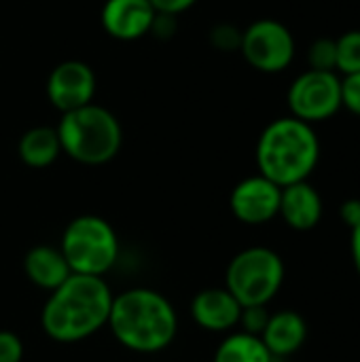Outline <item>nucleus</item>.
I'll list each match as a JSON object with an SVG mask.
<instances>
[{
    "label": "nucleus",
    "mask_w": 360,
    "mask_h": 362,
    "mask_svg": "<svg viewBox=\"0 0 360 362\" xmlns=\"http://www.w3.org/2000/svg\"><path fill=\"white\" fill-rule=\"evenodd\" d=\"M112 297L104 278L72 274L49 293L40 312V327L57 344H79L108 325Z\"/></svg>",
    "instance_id": "nucleus-1"
},
{
    "label": "nucleus",
    "mask_w": 360,
    "mask_h": 362,
    "mask_svg": "<svg viewBox=\"0 0 360 362\" xmlns=\"http://www.w3.org/2000/svg\"><path fill=\"white\" fill-rule=\"evenodd\" d=\"M106 327L125 350L157 354L174 344L178 314L166 295L153 288H129L112 297Z\"/></svg>",
    "instance_id": "nucleus-2"
},
{
    "label": "nucleus",
    "mask_w": 360,
    "mask_h": 362,
    "mask_svg": "<svg viewBox=\"0 0 360 362\" xmlns=\"http://www.w3.org/2000/svg\"><path fill=\"white\" fill-rule=\"evenodd\" d=\"M255 159L259 174L278 187L303 182L320 161V138L314 125L291 115L280 117L261 132Z\"/></svg>",
    "instance_id": "nucleus-3"
},
{
    "label": "nucleus",
    "mask_w": 360,
    "mask_h": 362,
    "mask_svg": "<svg viewBox=\"0 0 360 362\" xmlns=\"http://www.w3.org/2000/svg\"><path fill=\"white\" fill-rule=\"evenodd\" d=\"M62 153L81 165H104L112 161L123 146V127L119 119L100 104L64 112L55 125Z\"/></svg>",
    "instance_id": "nucleus-4"
},
{
    "label": "nucleus",
    "mask_w": 360,
    "mask_h": 362,
    "mask_svg": "<svg viewBox=\"0 0 360 362\" xmlns=\"http://www.w3.org/2000/svg\"><path fill=\"white\" fill-rule=\"evenodd\" d=\"M59 250L72 274L104 278L119 261L121 244L115 227L106 218L81 214L66 225Z\"/></svg>",
    "instance_id": "nucleus-5"
},
{
    "label": "nucleus",
    "mask_w": 360,
    "mask_h": 362,
    "mask_svg": "<svg viewBox=\"0 0 360 362\" xmlns=\"http://www.w3.org/2000/svg\"><path fill=\"white\" fill-rule=\"evenodd\" d=\"M284 261L267 246L240 250L227 265L225 288L242 308L267 305L284 284Z\"/></svg>",
    "instance_id": "nucleus-6"
},
{
    "label": "nucleus",
    "mask_w": 360,
    "mask_h": 362,
    "mask_svg": "<svg viewBox=\"0 0 360 362\" xmlns=\"http://www.w3.org/2000/svg\"><path fill=\"white\" fill-rule=\"evenodd\" d=\"M291 117L316 125L342 110V76L337 72L306 70L293 78L286 91Z\"/></svg>",
    "instance_id": "nucleus-7"
},
{
    "label": "nucleus",
    "mask_w": 360,
    "mask_h": 362,
    "mask_svg": "<svg viewBox=\"0 0 360 362\" xmlns=\"http://www.w3.org/2000/svg\"><path fill=\"white\" fill-rule=\"evenodd\" d=\"M240 53L259 72L278 74L284 72L297 53L293 32L278 19H257L242 30Z\"/></svg>",
    "instance_id": "nucleus-8"
},
{
    "label": "nucleus",
    "mask_w": 360,
    "mask_h": 362,
    "mask_svg": "<svg viewBox=\"0 0 360 362\" xmlns=\"http://www.w3.org/2000/svg\"><path fill=\"white\" fill-rule=\"evenodd\" d=\"M95 72L81 59L59 62L47 76V100L62 115L83 108L93 102L95 95Z\"/></svg>",
    "instance_id": "nucleus-9"
},
{
    "label": "nucleus",
    "mask_w": 360,
    "mask_h": 362,
    "mask_svg": "<svg viewBox=\"0 0 360 362\" xmlns=\"http://www.w3.org/2000/svg\"><path fill=\"white\" fill-rule=\"evenodd\" d=\"M282 187L261 174L240 180L229 195L231 214L244 225H265L278 216Z\"/></svg>",
    "instance_id": "nucleus-10"
},
{
    "label": "nucleus",
    "mask_w": 360,
    "mask_h": 362,
    "mask_svg": "<svg viewBox=\"0 0 360 362\" xmlns=\"http://www.w3.org/2000/svg\"><path fill=\"white\" fill-rule=\"evenodd\" d=\"M155 15L157 13L149 0H106L100 21L108 36L132 42L151 32Z\"/></svg>",
    "instance_id": "nucleus-11"
},
{
    "label": "nucleus",
    "mask_w": 360,
    "mask_h": 362,
    "mask_svg": "<svg viewBox=\"0 0 360 362\" xmlns=\"http://www.w3.org/2000/svg\"><path fill=\"white\" fill-rule=\"evenodd\" d=\"M242 305L238 299L223 286L204 288L191 301L193 322L208 333H229L240 325Z\"/></svg>",
    "instance_id": "nucleus-12"
},
{
    "label": "nucleus",
    "mask_w": 360,
    "mask_h": 362,
    "mask_svg": "<svg viewBox=\"0 0 360 362\" xmlns=\"http://www.w3.org/2000/svg\"><path fill=\"white\" fill-rule=\"evenodd\" d=\"M325 214V204L314 185L310 180L295 182L289 187H282L280 193V210L278 216L299 233L312 231L320 225Z\"/></svg>",
    "instance_id": "nucleus-13"
},
{
    "label": "nucleus",
    "mask_w": 360,
    "mask_h": 362,
    "mask_svg": "<svg viewBox=\"0 0 360 362\" xmlns=\"http://www.w3.org/2000/svg\"><path fill=\"white\" fill-rule=\"evenodd\" d=\"M306 339H308V325L303 316L293 310L269 314V320L261 333V341L265 344V348L274 358L297 354L303 348Z\"/></svg>",
    "instance_id": "nucleus-14"
},
{
    "label": "nucleus",
    "mask_w": 360,
    "mask_h": 362,
    "mask_svg": "<svg viewBox=\"0 0 360 362\" xmlns=\"http://www.w3.org/2000/svg\"><path fill=\"white\" fill-rule=\"evenodd\" d=\"M23 272H25V278L34 286L49 291V293L59 288L72 276L70 265L64 259L62 250L47 246V244L34 246L28 250L23 259Z\"/></svg>",
    "instance_id": "nucleus-15"
},
{
    "label": "nucleus",
    "mask_w": 360,
    "mask_h": 362,
    "mask_svg": "<svg viewBox=\"0 0 360 362\" xmlns=\"http://www.w3.org/2000/svg\"><path fill=\"white\" fill-rule=\"evenodd\" d=\"M17 155L28 168H34V170L53 165L57 157L62 155L57 129L49 125L30 127L28 132L21 134L17 142Z\"/></svg>",
    "instance_id": "nucleus-16"
},
{
    "label": "nucleus",
    "mask_w": 360,
    "mask_h": 362,
    "mask_svg": "<svg viewBox=\"0 0 360 362\" xmlns=\"http://www.w3.org/2000/svg\"><path fill=\"white\" fill-rule=\"evenodd\" d=\"M212 362H274V356L269 354L261 337L236 331L219 344Z\"/></svg>",
    "instance_id": "nucleus-17"
},
{
    "label": "nucleus",
    "mask_w": 360,
    "mask_h": 362,
    "mask_svg": "<svg viewBox=\"0 0 360 362\" xmlns=\"http://www.w3.org/2000/svg\"><path fill=\"white\" fill-rule=\"evenodd\" d=\"M337 45V74L360 72V30H348L335 38Z\"/></svg>",
    "instance_id": "nucleus-18"
},
{
    "label": "nucleus",
    "mask_w": 360,
    "mask_h": 362,
    "mask_svg": "<svg viewBox=\"0 0 360 362\" xmlns=\"http://www.w3.org/2000/svg\"><path fill=\"white\" fill-rule=\"evenodd\" d=\"M308 68L320 72H337V45L335 38H316L308 49Z\"/></svg>",
    "instance_id": "nucleus-19"
},
{
    "label": "nucleus",
    "mask_w": 360,
    "mask_h": 362,
    "mask_svg": "<svg viewBox=\"0 0 360 362\" xmlns=\"http://www.w3.org/2000/svg\"><path fill=\"white\" fill-rule=\"evenodd\" d=\"M210 42L219 49V51H240V42H242V30L236 28L233 23H216L210 30Z\"/></svg>",
    "instance_id": "nucleus-20"
},
{
    "label": "nucleus",
    "mask_w": 360,
    "mask_h": 362,
    "mask_svg": "<svg viewBox=\"0 0 360 362\" xmlns=\"http://www.w3.org/2000/svg\"><path fill=\"white\" fill-rule=\"evenodd\" d=\"M269 320V312L267 305H252V308H242V316H240V331L250 333L261 337L265 325Z\"/></svg>",
    "instance_id": "nucleus-21"
},
{
    "label": "nucleus",
    "mask_w": 360,
    "mask_h": 362,
    "mask_svg": "<svg viewBox=\"0 0 360 362\" xmlns=\"http://www.w3.org/2000/svg\"><path fill=\"white\" fill-rule=\"evenodd\" d=\"M342 108L360 117V72L342 76Z\"/></svg>",
    "instance_id": "nucleus-22"
},
{
    "label": "nucleus",
    "mask_w": 360,
    "mask_h": 362,
    "mask_svg": "<svg viewBox=\"0 0 360 362\" xmlns=\"http://www.w3.org/2000/svg\"><path fill=\"white\" fill-rule=\"evenodd\" d=\"M23 361V341L13 331H0V362Z\"/></svg>",
    "instance_id": "nucleus-23"
},
{
    "label": "nucleus",
    "mask_w": 360,
    "mask_h": 362,
    "mask_svg": "<svg viewBox=\"0 0 360 362\" xmlns=\"http://www.w3.org/2000/svg\"><path fill=\"white\" fill-rule=\"evenodd\" d=\"M151 6L155 8V13H161V15H180L185 11H189L191 6L197 4V0H149Z\"/></svg>",
    "instance_id": "nucleus-24"
},
{
    "label": "nucleus",
    "mask_w": 360,
    "mask_h": 362,
    "mask_svg": "<svg viewBox=\"0 0 360 362\" xmlns=\"http://www.w3.org/2000/svg\"><path fill=\"white\" fill-rule=\"evenodd\" d=\"M174 32H176V17L157 13L149 34H153V36H157V38H172Z\"/></svg>",
    "instance_id": "nucleus-25"
},
{
    "label": "nucleus",
    "mask_w": 360,
    "mask_h": 362,
    "mask_svg": "<svg viewBox=\"0 0 360 362\" xmlns=\"http://www.w3.org/2000/svg\"><path fill=\"white\" fill-rule=\"evenodd\" d=\"M339 218L344 221V225L348 229H354L360 223V199L352 197V199H346L342 206H339Z\"/></svg>",
    "instance_id": "nucleus-26"
},
{
    "label": "nucleus",
    "mask_w": 360,
    "mask_h": 362,
    "mask_svg": "<svg viewBox=\"0 0 360 362\" xmlns=\"http://www.w3.org/2000/svg\"><path fill=\"white\" fill-rule=\"evenodd\" d=\"M350 252H352V263H354V269L360 278V223L350 229Z\"/></svg>",
    "instance_id": "nucleus-27"
}]
</instances>
